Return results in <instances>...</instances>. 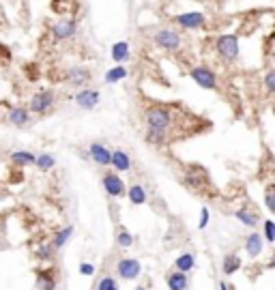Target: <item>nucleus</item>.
Masks as SVG:
<instances>
[{
  "mask_svg": "<svg viewBox=\"0 0 275 290\" xmlns=\"http://www.w3.org/2000/svg\"><path fill=\"white\" fill-rule=\"evenodd\" d=\"M35 166L41 172H47V170H52L54 166H56V159H54L52 153H41V155H37V164Z\"/></svg>",
  "mask_w": 275,
  "mask_h": 290,
  "instance_id": "cd10ccee",
  "label": "nucleus"
},
{
  "mask_svg": "<svg viewBox=\"0 0 275 290\" xmlns=\"http://www.w3.org/2000/svg\"><path fill=\"white\" fill-rule=\"evenodd\" d=\"M9 161L15 166V168H30V166L37 164V155L32 153V150H13V153L9 155Z\"/></svg>",
  "mask_w": 275,
  "mask_h": 290,
  "instance_id": "f3484780",
  "label": "nucleus"
},
{
  "mask_svg": "<svg viewBox=\"0 0 275 290\" xmlns=\"http://www.w3.org/2000/svg\"><path fill=\"white\" fill-rule=\"evenodd\" d=\"M174 269L181 273H191L193 269H196V256H193L191 251H183V254L176 256Z\"/></svg>",
  "mask_w": 275,
  "mask_h": 290,
  "instance_id": "4be33fe9",
  "label": "nucleus"
},
{
  "mask_svg": "<svg viewBox=\"0 0 275 290\" xmlns=\"http://www.w3.org/2000/svg\"><path fill=\"white\" fill-rule=\"evenodd\" d=\"M215 52H217L219 61L230 64L239 58L241 54V45H239V35L234 32H226V35H219L215 39Z\"/></svg>",
  "mask_w": 275,
  "mask_h": 290,
  "instance_id": "f03ea898",
  "label": "nucleus"
},
{
  "mask_svg": "<svg viewBox=\"0 0 275 290\" xmlns=\"http://www.w3.org/2000/svg\"><path fill=\"white\" fill-rule=\"evenodd\" d=\"M265 207L275 215V183H269L265 187Z\"/></svg>",
  "mask_w": 275,
  "mask_h": 290,
  "instance_id": "c756f323",
  "label": "nucleus"
},
{
  "mask_svg": "<svg viewBox=\"0 0 275 290\" xmlns=\"http://www.w3.org/2000/svg\"><path fill=\"white\" fill-rule=\"evenodd\" d=\"M4 121L13 127H26L32 121V114H30L28 105H11L7 116H4Z\"/></svg>",
  "mask_w": 275,
  "mask_h": 290,
  "instance_id": "ddd939ff",
  "label": "nucleus"
},
{
  "mask_svg": "<svg viewBox=\"0 0 275 290\" xmlns=\"http://www.w3.org/2000/svg\"><path fill=\"white\" fill-rule=\"evenodd\" d=\"M245 251H247V256L252 258V260H256L258 256L262 254V249H265V239H262V234L260 232H250L245 236Z\"/></svg>",
  "mask_w": 275,
  "mask_h": 290,
  "instance_id": "2eb2a0df",
  "label": "nucleus"
},
{
  "mask_svg": "<svg viewBox=\"0 0 275 290\" xmlns=\"http://www.w3.org/2000/svg\"><path fill=\"white\" fill-rule=\"evenodd\" d=\"M114 241L121 249H129L133 245V234L129 232L125 226H116V234H114Z\"/></svg>",
  "mask_w": 275,
  "mask_h": 290,
  "instance_id": "a878e982",
  "label": "nucleus"
},
{
  "mask_svg": "<svg viewBox=\"0 0 275 290\" xmlns=\"http://www.w3.org/2000/svg\"><path fill=\"white\" fill-rule=\"evenodd\" d=\"M234 217L239 219V222L243 224L245 228H252V230H254L256 226H260V215H258L252 207H241V208H236V211H234Z\"/></svg>",
  "mask_w": 275,
  "mask_h": 290,
  "instance_id": "6ab92c4d",
  "label": "nucleus"
},
{
  "mask_svg": "<svg viewBox=\"0 0 275 290\" xmlns=\"http://www.w3.org/2000/svg\"><path fill=\"white\" fill-rule=\"evenodd\" d=\"M71 236H73V226H64V228H61V230H56V232H54L50 243L54 245V249L58 251V249H63V247L69 243V239H71Z\"/></svg>",
  "mask_w": 275,
  "mask_h": 290,
  "instance_id": "b1692460",
  "label": "nucleus"
},
{
  "mask_svg": "<svg viewBox=\"0 0 275 290\" xmlns=\"http://www.w3.org/2000/svg\"><path fill=\"white\" fill-rule=\"evenodd\" d=\"M209 219H211V213H209V208L207 207H202L200 208V222H198V228L204 230L209 226Z\"/></svg>",
  "mask_w": 275,
  "mask_h": 290,
  "instance_id": "473e14b6",
  "label": "nucleus"
},
{
  "mask_svg": "<svg viewBox=\"0 0 275 290\" xmlns=\"http://www.w3.org/2000/svg\"><path fill=\"white\" fill-rule=\"evenodd\" d=\"M80 275H95V265H90V262H80Z\"/></svg>",
  "mask_w": 275,
  "mask_h": 290,
  "instance_id": "72a5a7b5",
  "label": "nucleus"
},
{
  "mask_svg": "<svg viewBox=\"0 0 275 290\" xmlns=\"http://www.w3.org/2000/svg\"><path fill=\"white\" fill-rule=\"evenodd\" d=\"M174 21L185 30H198L207 26V15L200 11H187V13H179L174 18Z\"/></svg>",
  "mask_w": 275,
  "mask_h": 290,
  "instance_id": "6e6552de",
  "label": "nucleus"
},
{
  "mask_svg": "<svg viewBox=\"0 0 275 290\" xmlns=\"http://www.w3.org/2000/svg\"><path fill=\"white\" fill-rule=\"evenodd\" d=\"M110 56H112V61L114 62L125 64L129 58H131V47H129L127 41H116L114 45H112V50H110Z\"/></svg>",
  "mask_w": 275,
  "mask_h": 290,
  "instance_id": "aec40b11",
  "label": "nucleus"
},
{
  "mask_svg": "<svg viewBox=\"0 0 275 290\" xmlns=\"http://www.w3.org/2000/svg\"><path fill=\"white\" fill-rule=\"evenodd\" d=\"M97 290H121V288H118V282L114 275H104L97 282Z\"/></svg>",
  "mask_w": 275,
  "mask_h": 290,
  "instance_id": "7c9ffc66",
  "label": "nucleus"
},
{
  "mask_svg": "<svg viewBox=\"0 0 275 290\" xmlns=\"http://www.w3.org/2000/svg\"><path fill=\"white\" fill-rule=\"evenodd\" d=\"M273 61H275V50H273Z\"/></svg>",
  "mask_w": 275,
  "mask_h": 290,
  "instance_id": "4c0bfd02",
  "label": "nucleus"
},
{
  "mask_svg": "<svg viewBox=\"0 0 275 290\" xmlns=\"http://www.w3.org/2000/svg\"><path fill=\"white\" fill-rule=\"evenodd\" d=\"M0 105H2V104H0ZM0 118H2V112H0Z\"/></svg>",
  "mask_w": 275,
  "mask_h": 290,
  "instance_id": "58836bf2",
  "label": "nucleus"
},
{
  "mask_svg": "<svg viewBox=\"0 0 275 290\" xmlns=\"http://www.w3.org/2000/svg\"><path fill=\"white\" fill-rule=\"evenodd\" d=\"M262 224V239L267 241V243H275V222L273 219H265V222H260Z\"/></svg>",
  "mask_w": 275,
  "mask_h": 290,
  "instance_id": "c85d7f7f",
  "label": "nucleus"
},
{
  "mask_svg": "<svg viewBox=\"0 0 275 290\" xmlns=\"http://www.w3.org/2000/svg\"><path fill=\"white\" fill-rule=\"evenodd\" d=\"M86 155H88L90 161H95L97 166H104V168H107L112 161V150L107 148L104 142H90Z\"/></svg>",
  "mask_w": 275,
  "mask_h": 290,
  "instance_id": "9b49d317",
  "label": "nucleus"
},
{
  "mask_svg": "<svg viewBox=\"0 0 275 290\" xmlns=\"http://www.w3.org/2000/svg\"><path fill=\"white\" fill-rule=\"evenodd\" d=\"M50 32L56 41H69L78 32V24H75V20H58L52 24Z\"/></svg>",
  "mask_w": 275,
  "mask_h": 290,
  "instance_id": "9d476101",
  "label": "nucleus"
},
{
  "mask_svg": "<svg viewBox=\"0 0 275 290\" xmlns=\"http://www.w3.org/2000/svg\"><path fill=\"white\" fill-rule=\"evenodd\" d=\"M144 123H147V142L153 146H164L172 129V112L166 105H148L144 110Z\"/></svg>",
  "mask_w": 275,
  "mask_h": 290,
  "instance_id": "f257e3e1",
  "label": "nucleus"
},
{
  "mask_svg": "<svg viewBox=\"0 0 275 290\" xmlns=\"http://www.w3.org/2000/svg\"><path fill=\"white\" fill-rule=\"evenodd\" d=\"M116 275L121 279H138L142 275V265H140L138 258H129V256H123L116 260Z\"/></svg>",
  "mask_w": 275,
  "mask_h": 290,
  "instance_id": "39448f33",
  "label": "nucleus"
},
{
  "mask_svg": "<svg viewBox=\"0 0 275 290\" xmlns=\"http://www.w3.org/2000/svg\"><path fill=\"white\" fill-rule=\"evenodd\" d=\"M153 39H155V45L166 52H176L181 47V35L172 28H159L153 35Z\"/></svg>",
  "mask_w": 275,
  "mask_h": 290,
  "instance_id": "423d86ee",
  "label": "nucleus"
},
{
  "mask_svg": "<svg viewBox=\"0 0 275 290\" xmlns=\"http://www.w3.org/2000/svg\"><path fill=\"white\" fill-rule=\"evenodd\" d=\"M54 105H56V93L52 88H39L28 101L30 114H39V116L50 114L54 110Z\"/></svg>",
  "mask_w": 275,
  "mask_h": 290,
  "instance_id": "7ed1b4c3",
  "label": "nucleus"
},
{
  "mask_svg": "<svg viewBox=\"0 0 275 290\" xmlns=\"http://www.w3.org/2000/svg\"><path fill=\"white\" fill-rule=\"evenodd\" d=\"M267 269H275V254L269 258V262H267Z\"/></svg>",
  "mask_w": 275,
  "mask_h": 290,
  "instance_id": "c9c22d12",
  "label": "nucleus"
},
{
  "mask_svg": "<svg viewBox=\"0 0 275 290\" xmlns=\"http://www.w3.org/2000/svg\"><path fill=\"white\" fill-rule=\"evenodd\" d=\"M110 166H112V168H114L116 172H131L133 161H131V157H129L127 150L116 148V150H112V161H110Z\"/></svg>",
  "mask_w": 275,
  "mask_h": 290,
  "instance_id": "a211bd4d",
  "label": "nucleus"
},
{
  "mask_svg": "<svg viewBox=\"0 0 275 290\" xmlns=\"http://www.w3.org/2000/svg\"><path fill=\"white\" fill-rule=\"evenodd\" d=\"M243 267V260H241V256L239 254H226L224 256V260H222V273L224 275H234L239 269Z\"/></svg>",
  "mask_w": 275,
  "mask_h": 290,
  "instance_id": "5701e85b",
  "label": "nucleus"
},
{
  "mask_svg": "<svg viewBox=\"0 0 275 290\" xmlns=\"http://www.w3.org/2000/svg\"><path fill=\"white\" fill-rule=\"evenodd\" d=\"M54 254H56V249H54L52 243H41V245L35 249V258H37V260H41V262L54 260Z\"/></svg>",
  "mask_w": 275,
  "mask_h": 290,
  "instance_id": "bb28decb",
  "label": "nucleus"
},
{
  "mask_svg": "<svg viewBox=\"0 0 275 290\" xmlns=\"http://www.w3.org/2000/svg\"><path fill=\"white\" fill-rule=\"evenodd\" d=\"M166 284H168V290H187L190 288V273H181L172 269L166 273Z\"/></svg>",
  "mask_w": 275,
  "mask_h": 290,
  "instance_id": "dca6fc26",
  "label": "nucleus"
},
{
  "mask_svg": "<svg viewBox=\"0 0 275 290\" xmlns=\"http://www.w3.org/2000/svg\"><path fill=\"white\" fill-rule=\"evenodd\" d=\"M99 99H101V93L97 88H80L78 93H75V105L80 107V110H95L97 105H99Z\"/></svg>",
  "mask_w": 275,
  "mask_h": 290,
  "instance_id": "1a4fd4ad",
  "label": "nucleus"
},
{
  "mask_svg": "<svg viewBox=\"0 0 275 290\" xmlns=\"http://www.w3.org/2000/svg\"><path fill=\"white\" fill-rule=\"evenodd\" d=\"M90 69L88 67H71L64 75V82L69 86H73V88H86L90 82Z\"/></svg>",
  "mask_w": 275,
  "mask_h": 290,
  "instance_id": "f8f14e48",
  "label": "nucleus"
},
{
  "mask_svg": "<svg viewBox=\"0 0 275 290\" xmlns=\"http://www.w3.org/2000/svg\"><path fill=\"white\" fill-rule=\"evenodd\" d=\"M136 290H148V288H147V286H138Z\"/></svg>",
  "mask_w": 275,
  "mask_h": 290,
  "instance_id": "e433bc0d",
  "label": "nucleus"
},
{
  "mask_svg": "<svg viewBox=\"0 0 275 290\" xmlns=\"http://www.w3.org/2000/svg\"><path fill=\"white\" fill-rule=\"evenodd\" d=\"M190 78L204 90H217L219 88L217 75H215V71L211 67H207V64H196V67H191L190 69Z\"/></svg>",
  "mask_w": 275,
  "mask_h": 290,
  "instance_id": "20e7f679",
  "label": "nucleus"
},
{
  "mask_svg": "<svg viewBox=\"0 0 275 290\" xmlns=\"http://www.w3.org/2000/svg\"><path fill=\"white\" fill-rule=\"evenodd\" d=\"M0 159H2V153H0Z\"/></svg>",
  "mask_w": 275,
  "mask_h": 290,
  "instance_id": "ea45409f",
  "label": "nucleus"
},
{
  "mask_svg": "<svg viewBox=\"0 0 275 290\" xmlns=\"http://www.w3.org/2000/svg\"><path fill=\"white\" fill-rule=\"evenodd\" d=\"M265 88L275 97V69H269L265 73Z\"/></svg>",
  "mask_w": 275,
  "mask_h": 290,
  "instance_id": "2f4dec72",
  "label": "nucleus"
},
{
  "mask_svg": "<svg viewBox=\"0 0 275 290\" xmlns=\"http://www.w3.org/2000/svg\"><path fill=\"white\" fill-rule=\"evenodd\" d=\"M219 290H234L233 284H226V282H219Z\"/></svg>",
  "mask_w": 275,
  "mask_h": 290,
  "instance_id": "f704fd0d",
  "label": "nucleus"
},
{
  "mask_svg": "<svg viewBox=\"0 0 275 290\" xmlns=\"http://www.w3.org/2000/svg\"><path fill=\"white\" fill-rule=\"evenodd\" d=\"M101 185H104V189L110 198H123L127 193L125 181H123L116 172H104V176H101Z\"/></svg>",
  "mask_w": 275,
  "mask_h": 290,
  "instance_id": "0eeeda50",
  "label": "nucleus"
},
{
  "mask_svg": "<svg viewBox=\"0 0 275 290\" xmlns=\"http://www.w3.org/2000/svg\"><path fill=\"white\" fill-rule=\"evenodd\" d=\"M37 275V290H56V269L43 267L35 271Z\"/></svg>",
  "mask_w": 275,
  "mask_h": 290,
  "instance_id": "4468645a",
  "label": "nucleus"
},
{
  "mask_svg": "<svg viewBox=\"0 0 275 290\" xmlns=\"http://www.w3.org/2000/svg\"><path fill=\"white\" fill-rule=\"evenodd\" d=\"M129 75V69L125 67V64H116V67L107 69L106 75H104V82L106 84H116V82H123Z\"/></svg>",
  "mask_w": 275,
  "mask_h": 290,
  "instance_id": "393cba45",
  "label": "nucleus"
},
{
  "mask_svg": "<svg viewBox=\"0 0 275 290\" xmlns=\"http://www.w3.org/2000/svg\"><path fill=\"white\" fill-rule=\"evenodd\" d=\"M127 200L133 204V207H142V204H147L148 200V193H147V187H142V185H129L127 187Z\"/></svg>",
  "mask_w": 275,
  "mask_h": 290,
  "instance_id": "412c9836",
  "label": "nucleus"
}]
</instances>
